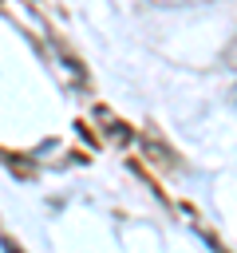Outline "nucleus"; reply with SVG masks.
<instances>
[{"instance_id":"obj_3","label":"nucleus","mask_w":237,"mask_h":253,"mask_svg":"<svg viewBox=\"0 0 237 253\" xmlns=\"http://www.w3.org/2000/svg\"><path fill=\"white\" fill-rule=\"evenodd\" d=\"M233 95H237V91H233Z\"/></svg>"},{"instance_id":"obj_2","label":"nucleus","mask_w":237,"mask_h":253,"mask_svg":"<svg viewBox=\"0 0 237 253\" xmlns=\"http://www.w3.org/2000/svg\"><path fill=\"white\" fill-rule=\"evenodd\" d=\"M225 67H233V71H237V36H233V43L225 47Z\"/></svg>"},{"instance_id":"obj_1","label":"nucleus","mask_w":237,"mask_h":253,"mask_svg":"<svg viewBox=\"0 0 237 253\" xmlns=\"http://www.w3.org/2000/svg\"><path fill=\"white\" fill-rule=\"evenodd\" d=\"M154 8H186V4H209V0H150Z\"/></svg>"}]
</instances>
